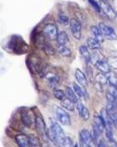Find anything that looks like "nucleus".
I'll list each match as a JSON object with an SVG mask.
<instances>
[{
  "label": "nucleus",
  "mask_w": 117,
  "mask_h": 147,
  "mask_svg": "<svg viewBox=\"0 0 117 147\" xmlns=\"http://www.w3.org/2000/svg\"><path fill=\"white\" fill-rule=\"evenodd\" d=\"M48 139L54 144L58 146H62V142H63V140L65 138V134L63 129H61V127L58 123L52 124L49 130H48Z\"/></svg>",
  "instance_id": "nucleus-1"
},
{
  "label": "nucleus",
  "mask_w": 117,
  "mask_h": 147,
  "mask_svg": "<svg viewBox=\"0 0 117 147\" xmlns=\"http://www.w3.org/2000/svg\"><path fill=\"white\" fill-rule=\"evenodd\" d=\"M7 47L9 49L11 52L16 54H23L28 50V45L25 43V41L22 39V36H13L11 37Z\"/></svg>",
  "instance_id": "nucleus-2"
},
{
  "label": "nucleus",
  "mask_w": 117,
  "mask_h": 147,
  "mask_svg": "<svg viewBox=\"0 0 117 147\" xmlns=\"http://www.w3.org/2000/svg\"><path fill=\"white\" fill-rule=\"evenodd\" d=\"M99 27H100L101 34H103L104 38H106L108 40H116L117 39V34L112 27L105 24L104 22H100Z\"/></svg>",
  "instance_id": "nucleus-3"
},
{
  "label": "nucleus",
  "mask_w": 117,
  "mask_h": 147,
  "mask_svg": "<svg viewBox=\"0 0 117 147\" xmlns=\"http://www.w3.org/2000/svg\"><path fill=\"white\" fill-rule=\"evenodd\" d=\"M100 6L101 7V11H102V12L104 13V15L108 19H110V20H114V19L117 17L116 11L114 10V7H112L107 1L100 0Z\"/></svg>",
  "instance_id": "nucleus-4"
},
{
  "label": "nucleus",
  "mask_w": 117,
  "mask_h": 147,
  "mask_svg": "<svg viewBox=\"0 0 117 147\" xmlns=\"http://www.w3.org/2000/svg\"><path fill=\"white\" fill-rule=\"evenodd\" d=\"M79 139H80V145L91 147L94 145V140H93L92 135L89 133L87 129H82L79 132Z\"/></svg>",
  "instance_id": "nucleus-5"
},
{
  "label": "nucleus",
  "mask_w": 117,
  "mask_h": 147,
  "mask_svg": "<svg viewBox=\"0 0 117 147\" xmlns=\"http://www.w3.org/2000/svg\"><path fill=\"white\" fill-rule=\"evenodd\" d=\"M55 113L58 120L60 121L62 125L64 126H69L71 124V118H70L69 115L61 107H56L55 108Z\"/></svg>",
  "instance_id": "nucleus-6"
},
{
  "label": "nucleus",
  "mask_w": 117,
  "mask_h": 147,
  "mask_svg": "<svg viewBox=\"0 0 117 147\" xmlns=\"http://www.w3.org/2000/svg\"><path fill=\"white\" fill-rule=\"evenodd\" d=\"M36 129L38 134L40 135L41 137L44 139H48V129L46 127V124L44 122V119L41 117H37L36 118Z\"/></svg>",
  "instance_id": "nucleus-7"
},
{
  "label": "nucleus",
  "mask_w": 117,
  "mask_h": 147,
  "mask_svg": "<svg viewBox=\"0 0 117 147\" xmlns=\"http://www.w3.org/2000/svg\"><path fill=\"white\" fill-rule=\"evenodd\" d=\"M70 28H71L73 37H75V39L79 40L81 37V30H82L81 22L75 18L72 19V20L70 21Z\"/></svg>",
  "instance_id": "nucleus-8"
},
{
  "label": "nucleus",
  "mask_w": 117,
  "mask_h": 147,
  "mask_svg": "<svg viewBox=\"0 0 117 147\" xmlns=\"http://www.w3.org/2000/svg\"><path fill=\"white\" fill-rule=\"evenodd\" d=\"M43 34H44L49 40H55L58 34L57 26L52 24H46L44 27V29H43Z\"/></svg>",
  "instance_id": "nucleus-9"
},
{
  "label": "nucleus",
  "mask_w": 117,
  "mask_h": 147,
  "mask_svg": "<svg viewBox=\"0 0 117 147\" xmlns=\"http://www.w3.org/2000/svg\"><path fill=\"white\" fill-rule=\"evenodd\" d=\"M106 110L110 115V117L112 118V121L114 126L117 129V109L115 108V106L114 105V103L112 102H108L107 103V107H106Z\"/></svg>",
  "instance_id": "nucleus-10"
},
{
  "label": "nucleus",
  "mask_w": 117,
  "mask_h": 147,
  "mask_svg": "<svg viewBox=\"0 0 117 147\" xmlns=\"http://www.w3.org/2000/svg\"><path fill=\"white\" fill-rule=\"evenodd\" d=\"M100 115L101 117L103 118L104 120V123H105V127H106V129H110V130H112V126H114V124H112V118L110 117V115L107 112L106 108H102V109L100 110Z\"/></svg>",
  "instance_id": "nucleus-11"
},
{
  "label": "nucleus",
  "mask_w": 117,
  "mask_h": 147,
  "mask_svg": "<svg viewBox=\"0 0 117 147\" xmlns=\"http://www.w3.org/2000/svg\"><path fill=\"white\" fill-rule=\"evenodd\" d=\"M96 67L99 69V70L102 73V74H108L109 72H111V66L109 64L108 61L106 60H102V59H99L96 63Z\"/></svg>",
  "instance_id": "nucleus-12"
},
{
  "label": "nucleus",
  "mask_w": 117,
  "mask_h": 147,
  "mask_svg": "<svg viewBox=\"0 0 117 147\" xmlns=\"http://www.w3.org/2000/svg\"><path fill=\"white\" fill-rule=\"evenodd\" d=\"M75 78L77 80V82L80 85H82V86L85 87L88 85V81H87V76H85V74L81 70H79V69H76L75 70Z\"/></svg>",
  "instance_id": "nucleus-13"
},
{
  "label": "nucleus",
  "mask_w": 117,
  "mask_h": 147,
  "mask_svg": "<svg viewBox=\"0 0 117 147\" xmlns=\"http://www.w3.org/2000/svg\"><path fill=\"white\" fill-rule=\"evenodd\" d=\"M15 140H16V142H17L20 147L30 146V144H29V137L26 136V135L19 134V135H17L16 137H15Z\"/></svg>",
  "instance_id": "nucleus-14"
},
{
  "label": "nucleus",
  "mask_w": 117,
  "mask_h": 147,
  "mask_svg": "<svg viewBox=\"0 0 117 147\" xmlns=\"http://www.w3.org/2000/svg\"><path fill=\"white\" fill-rule=\"evenodd\" d=\"M56 40L60 46H66L69 43V37L67 36V34H66L65 32H63V31L58 32Z\"/></svg>",
  "instance_id": "nucleus-15"
},
{
  "label": "nucleus",
  "mask_w": 117,
  "mask_h": 147,
  "mask_svg": "<svg viewBox=\"0 0 117 147\" xmlns=\"http://www.w3.org/2000/svg\"><path fill=\"white\" fill-rule=\"evenodd\" d=\"M90 32L92 34V37H94L95 39H97L98 41L100 42H102L103 41V34H101L100 30V27H97V26H91L90 27Z\"/></svg>",
  "instance_id": "nucleus-16"
},
{
  "label": "nucleus",
  "mask_w": 117,
  "mask_h": 147,
  "mask_svg": "<svg viewBox=\"0 0 117 147\" xmlns=\"http://www.w3.org/2000/svg\"><path fill=\"white\" fill-rule=\"evenodd\" d=\"M65 94H66V97L71 100L73 102L76 103L78 102V98H77L78 96H77V94L75 93V90H72L71 88H69V87L65 88Z\"/></svg>",
  "instance_id": "nucleus-17"
},
{
  "label": "nucleus",
  "mask_w": 117,
  "mask_h": 147,
  "mask_svg": "<svg viewBox=\"0 0 117 147\" xmlns=\"http://www.w3.org/2000/svg\"><path fill=\"white\" fill-rule=\"evenodd\" d=\"M87 47L93 50H97V49H101V45H100V42L95 39L94 37H89L87 39Z\"/></svg>",
  "instance_id": "nucleus-18"
},
{
  "label": "nucleus",
  "mask_w": 117,
  "mask_h": 147,
  "mask_svg": "<svg viewBox=\"0 0 117 147\" xmlns=\"http://www.w3.org/2000/svg\"><path fill=\"white\" fill-rule=\"evenodd\" d=\"M79 51L81 53V56L85 60V63H88L89 61H90L91 55H90V53H89V51H88L87 47H85V46H81V47L79 48Z\"/></svg>",
  "instance_id": "nucleus-19"
},
{
  "label": "nucleus",
  "mask_w": 117,
  "mask_h": 147,
  "mask_svg": "<svg viewBox=\"0 0 117 147\" xmlns=\"http://www.w3.org/2000/svg\"><path fill=\"white\" fill-rule=\"evenodd\" d=\"M73 103L70 99H63L61 100V106L64 108L66 110H69V111H73L75 110V105H73Z\"/></svg>",
  "instance_id": "nucleus-20"
},
{
  "label": "nucleus",
  "mask_w": 117,
  "mask_h": 147,
  "mask_svg": "<svg viewBox=\"0 0 117 147\" xmlns=\"http://www.w3.org/2000/svg\"><path fill=\"white\" fill-rule=\"evenodd\" d=\"M93 124H95V125L97 127H99L100 129L101 130H104L105 129H106V127H105V123H104V120H103V118L101 117V115H97V117H94V123Z\"/></svg>",
  "instance_id": "nucleus-21"
},
{
  "label": "nucleus",
  "mask_w": 117,
  "mask_h": 147,
  "mask_svg": "<svg viewBox=\"0 0 117 147\" xmlns=\"http://www.w3.org/2000/svg\"><path fill=\"white\" fill-rule=\"evenodd\" d=\"M58 52L63 57H70L72 55V50L66 46H60L58 45Z\"/></svg>",
  "instance_id": "nucleus-22"
},
{
  "label": "nucleus",
  "mask_w": 117,
  "mask_h": 147,
  "mask_svg": "<svg viewBox=\"0 0 117 147\" xmlns=\"http://www.w3.org/2000/svg\"><path fill=\"white\" fill-rule=\"evenodd\" d=\"M95 81L96 83L98 85H100V87L104 86V85H106L108 83V79H107V76H104V75H101V74H100V75H98L96 77H95Z\"/></svg>",
  "instance_id": "nucleus-23"
},
{
  "label": "nucleus",
  "mask_w": 117,
  "mask_h": 147,
  "mask_svg": "<svg viewBox=\"0 0 117 147\" xmlns=\"http://www.w3.org/2000/svg\"><path fill=\"white\" fill-rule=\"evenodd\" d=\"M22 121L23 123V125H24L25 127H31V126H32V119H31V117H29L28 113H25V112H23V113L22 114Z\"/></svg>",
  "instance_id": "nucleus-24"
},
{
  "label": "nucleus",
  "mask_w": 117,
  "mask_h": 147,
  "mask_svg": "<svg viewBox=\"0 0 117 147\" xmlns=\"http://www.w3.org/2000/svg\"><path fill=\"white\" fill-rule=\"evenodd\" d=\"M53 95H54V97L58 100H62L66 96L65 91L60 90V88H56L53 90Z\"/></svg>",
  "instance_id": "nucleus-25"
},
{
  "label": "nucleus",
  "mask_w": 117,
  "mask_h": 147,
  "mask_svg": "<svg viewBox=\"0 0 117 147\" xmlns=\"http://www.w3.org/2000/svg\"><path fill=\"white\" fill-rule=\"evenodd\" d=\"M108 82L111 85H114V86H117V76L116 74H114V72H109L108 74H106Z\"/></svg>",
  "instance_id": "nucleus-26"
},
{
  "label": "nucleus",
  "mask_w": 117,
  "mask_h": 147,
  "mask_svg": "<svg viewBox=\"0 0 117 147\" xmlns=\"http://www.w3.org/2000/svg\"><path fill=\"white\" fill-rule=\"evenodd\" d=\"M29 144L30 146H33V147H37V146H40V142L37 139V137L34 136V135H29Z\"/></svg>",
  "instance_id": "nucleus-27"
},
{
  "label": "nucleus",
  "mask_w": 117,
  "mask_h": 147,
  "mask_svg": "<svg viewBox=\"0 0 117 147\" xmlns=\"http://www.w3.org/2000/svg\"><path fill=\"white\" fill-rule=\"evenodd\" d=\"M43 49H44L45 52L48 54V55H55V49H53L52 46H50L48 44H44Z\"/></svg>",
  "instance_id": "nucleus-28"
},
{
  "label": "nucleus",
  "mask_w": 117,
  "mask_h": 147,
  "mask_svg": "<svg viewBox=\"0 0 117 147\" xmlns=\"http://www.w3.org/2000/svg\"><path fill=\"white\" fill-rule=\"evenodd\" d=\"M107 61H108L109 64H110L111 68L114 69V70H116L117 69V56L110 57Z\"/></svg>",
  "instance_id": "nucleus-29"
},
{
  "label": "nucleus",
  "mask_w": 117,
  "mask_h": 147,
  "mask_svg": "<svg viewBox=\"0 0 117 147\" xmlns=\"http://www.w3.org/2000/svg\"><path fill=\"white\" fill-rule=\"evenodd\" d=\"M58 22H60L62 25H67L70 22L69 18L66 16L65 14H63V13H60V14H58Z\"/></svg>",
  "instance_id": "nucleus-30"
},
{
  "label": "nucleus",
  "mask_w": 117,
  "mask_h": 147,
  "mask_svg": "<svg viewBox=\"0 0 117 147\" xmlns=\"http://www.w3.org/2000/svg\"><path fill=\"white\" fill-rule=\"evenodd\" d=\"M79 115L84 119V120H88L89 117H90V115H89V111H88V109L85 106H84V108L82 109V111H81V113H80Z\"/></svg>",
  "instance_id": "nucleus-31"
},
{
  "label": "nucleus",
  "mask_w": 117,
  "mask_h": 147,
  "mask_svg": "<svg viewBox=\"0 0 117 147\" xmlns=\"http://www.w3.org/2000/svg\"><path fill=\"white\" fill-rule=\"evenodd\" d=\"M48 82H49V84L51 85L52 87H54V86H57V85L58 84V77L57 76L50 75V76H48Z\"/></svg>",
  "instance_id": "nucleus-32"
},
{
  "label": "nucleus",
  "mask_w": 117,
  "mask_h": 147,
  "mask_svg": "<svg viewBox=\"0 0 117 147\" xmlns=\"http://www.w3.org/2000/svg\"><path fill=\"white\" fill-rule=\"evenodd\" d=\"M108 92L114 96L115 99H117V86L110 84L109 85V88H108Z\"/></svg>",
  "instance_id": "nucleus-33"
},
{
  "label": "nucleus",
  "mask_w": 117,
  "mask_h": 147,
  "mask_svg": "<svg viewBox=\"0 0 117 147\" xmlns=\"http://www.w3.org/2000/svg\"><path fill=\"white\" fill-rule=\"evenodd\" d=\"M88 2H89V4L94 7V9L97 11V12H100L101 11V7H100V3H98L96 0H88Z\"/></svg>",
  "instance_id": "nucleus-34"
},
{
  "label": "nucleus",
  "mask_w": 117,
  "mask_h": 147,
  "mask_svg": "<svg viewBox=\"0 0 117 147\" xmlns=\"http://www.w3.org/2000/svg\"><path fill=\"white\" fill-rule=\"evenodd\" d=\"M73 140L70 137H67L65 136L64 140H63V142H62V146H65V147H70V146H73Z\"/></svg>",
  "instance_id": "nucleus-35"
},
{
  "label": "nucleus",
  "mask_w": 117,
  "mask_h": 147,
  "mask_svg": "<svg viewBox=\"0 0 117 147\" xmlns=\"http://www.w3.org/2000/svg\"><path fill=\"white\" fill-rule=\"evenodd\" d=\"M73 90L75 91V93L77 94L78 97H82V88L80 86H78L77 84H73Z\"/></svg>",
  "instance_id": "nucleus-36"
},
{
  "label": "nucleus",
  "mask_w": 117,
  "mask_h": 147,
  "mask_svg": "<svg viewBox=\"0 0 117 147\" xmlns=\"http://www.w3.org/2000/svg\"><path fill=\"white\" fill-rule=\"evenodd\" d=\"M112 103H114V105L115 106V108H116V109H117V99L114 100V102H112Z\"/></svg>",
  "instance_id": "nucleus-37"
}]
</instances>
